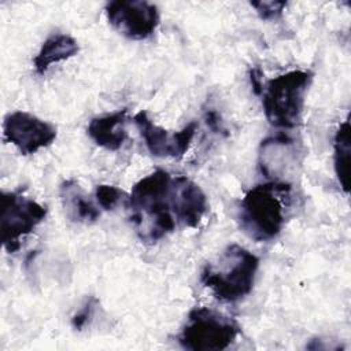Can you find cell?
<instances>
[{
	"mask_svg": "<svg viewBox=\"0 0 351 351\" xmlns=\"http://www.w3.org/2000/svg\"><path fill=\"white\" fill-rule=\"evenodd\" d=\"M240 325L210 307H195L177 336L178 344L191 351L226 350L240 335Z\"/></svg>",
	"mask_w": 351,
	"mask_h": 351,
	"instance_id": "5",
	"label": "cell"
},
{
	"mask_svg": "<svg viewBox=\"0 0 351 351\" xmlns=\"http://www.w3.org/2000/svg\"><path fill=\"white\" fill-rule=\"evenodd\" d=\"M128 108H122L111 114L92 118L86 128L88 136L96 145L108 151H118L128 138Z\"/></svg>",
	"mask_w": 351,
	"mask_h": 351,
	"instance_id": "12",
	"label": "cell"
},
{
	"mask_svg": "<svg viewBox=\"0 0 351 351\" xmlns=\"http://www.w3.org/2000/svg\"><path fill=\"white\" fill-rule=\"evenodd\" d=\"M107 21L123 37L145 40L160 23L159 8L144 0H115L104 7Z\"/></svg>",
	"mask_w": 351,
	"mask_h": 351,
	"instance_id": "7",
	"label": "cell"
},
{
	"mask_svg": "<svg viewBox=\"0 0 351 351\" xmlns=\"http://www.w3.org/2000/svg\"><path fill=\"white\" fill-rule=\"evenodd\" d=\"M251 7L255 8L261 19L276 21L281 18L284 8L287 7V3L285 1H252Z\"/></svg>",
	"mask_w": 351,
	"mask_h": 351,
	"instance_id": "18",
	"label": "cell"
},
{
	"mask_svg": "<svg viewBox=\"0 0 351 351\" xmlns=\"http://www.w3.org/2000/svg\"><path fill=\"white\" fill-rule=\"evenodd\" d=\"M173 174L156 169L140 178L125 202L129 219L144 243H155L174 232L177 221L171 208Z\"/></svg>",
	"mask_w": 351,
	"mask_h": 351,
	"instance_id": "1",
	"label": "cell"
},
{
	"mask_svg": "<svg viewBox=\"0 0 351 351\" xmlns=\"http://www.w3.org/2000/svg\"><path fill=\"white\" fill-rule=\"evenodd\" d=\"M95 197L99 204L106 211L114 210L121 202H126L128 195L118 186L108 185V184H100L95 189Z\"/></svg>",
	"mask_w": 351,
	"mask_h": 351,
	"instance_id": "16",
	"label": "cell"
},
{
	"mask_svg": "<svg viewBox=\"0 0 351 351\" xmlns=\"http://www.w3.org/2000/svg\"><path fill=\"white\" fill-rule=\"evenodd\" d=\"M56 128L30 112L14 111L5 115L3 136L22 155H32L49 147L56 138Z\"/></svg>",
	"mask_w": 351,
	"mask_h": 351,
	"instance_id": "8",
	"label": "cell"
},
{
	"mask_svg": "<svg viewBox=\"0 0 351 351\" xmlns=\"http://www.w3.org/2000/svg\"><path fill=\"white\" fill-rule=\"evenodd\" d=\"M97 306H99L97 298H95V296L86 298L85 302L82 303V306L80 307V310L71 318L73 329L82 330L86 325H89V322L92 321V318L95 315V310Z\"/></svg>",
	"mask_w": 351,
	"mask_h": 351,
	"instance_id": "17",
	"label": "cell"
},
{
	"mask_svg": "<svg viewBox=\"0 0 351 351\" xmlns=\"http://www.w3.org/2000/svg\"><path fill=\"white\" fill-rule=\"evenodd\" d=\"M250 82H251V86H252V92L256 96H261L265 84H263V74H262V70L259 67H252L250 70Z\"/></svg>",
	"mask_w": 351,
	"mask_h": 351,
	"instance_id": "20",
	"label": "cell"
},
{
	"mask_svg": "<svg viewBox=\"0 0 351 351\" xmlns=\"http://www.w3.org/2000/svg\"><path fill=\"white\" fill-rule=\"evenodd\" d=\"M0 230L7 252L14 254L21 247V240L32 233L47 217V207L27 197L22 191L1 193Z\"/></svg>",
	"mask_w": 351,
	"mask_h": 351,
	"instance_id": "6",
	"label": "cell"
},
{
	"mask_svg": "<svg viewBox=\"0 0 351 351\" xmlns=\"http://www.w3.org/2000/svg\"><path fill=\"white\" fill-rule=\"evenodd\" d=\"M59 196L67 218L78 223H93L100 217L99 207L86 196L74 178L64 180L59 186Z\"/></svg>",
	"mask_w": 351,
	"mask_h": 351,
	"instance_id": "13",
	"label": "cell"
},
{
	"mask_svg": "<svg viewBox=\"0 0 351 351\" xmlns=\"http://www.w3.org/2000/svg\"><path fill=\"white\" fill-rule=\"evenodd\" d=\"M80 47L74 37L66 33L51 34L40 47L37 55L33 59V66L37 74L43 75L48 69L58 62L67 60L77 55Z\"/></svg>",
	"mask_w": 351,
	"mask_h": 351,
	"instance_id": "14",
	"label": "cell"
},
{
	"mask_svg": "<svg viewBox=\"0 0 351 351\" xmlns=\"http://www.w3.org/2000/svg\"><path fill=\"white\" fill-rule=\"evenodd\" d=\"M204 121H206L207 126H208L214 133H222V132H225L223 125H222V121H221V117H219V114H218L214 108L206 110V112H204Z\"/></svg>",
	"mask_w": 351,
	"mask_h": 351,
	"instance_id": "19",
	"label": "cell"
},
{
	"mask_svg": "<svg viewBox=\"0 0 351 351\" xmlns=\"http://www.w3.org/2000/svg\"><path fill=\"white\" fill-rule=\"evenodd\" d=\"M313 81L308 70H291L269 80L263 85L262 107L267 122L278 129L300 125L306 95Z\"/></svg>",
	"mask_w": 351,
	"mask_h": 351,
	"instance_id": "4",
	"label": "cell"
},
{
	"mask_svg": "<svg viewBox=\"0 0 351 351\" xmlns=\"http://www.w3.org/2000/svg\"><path fill=\"white\" fill-rule=\"evenodd\" d=\"M298 163L299 148L291 136L280 133L262 140L259 147L258 167L266 178L287 182L285 178L296 170Z\"/></svg>",
	"mask_w": 351,
	"mask_h": 351,
	"instance_id": "10",
	"label": "cell"
},
{
	"mask_svg": "<svg viewBox=\"0 0 351 351\" xmlns=\"http://www.w3.org/2000/svg\"><path fill=\"white\" fill-rule=\"evenodd\" d=\"M259 258L250 250L229 244L214 262L200 271V282L223 303H236L248 296L254 288Z\"/></svg>",
	"mask_w": 351,
	"mask_h": 351,
	"instance_id": "3",
	"label": "cell"
},
{
	"mask_svg": "<svg viewBox=\"0 0 351 351\" xmlns=\"http://www.w3.org/2000/svg\"><path fill=\"white\" fill-rule=\"evenodd\" d=\"M133 122L148 152L156 158H182L188 152L199 128L196 121H191L181 130L169 133V130L152 122L145 111H138L133 117Z\"/></svg>",
	"mask_w": 351,
	"mask_h": 351,
	"instance_id": "9",
	"label": "cell"
},
{
	"mask_svg": "<svg viewBox=\"0 0 351 351\" xmlns=\"http://www.w3.org/2000/svg\"><path fill=\"white\" fill-rule=\"evenodd\" d=\"M350 122L340 123L333 138V167L341 189L347 193L350 186Z\"/></svg>",
	"mask_w": 351,
	"mask_h": 351,
	"instance_id": "15",
	"label": "cell"
},
{
	"mask_svg": "<svg viewBox=\"0 0 351 351\" xmlns=\"http://www.w3.org/2000/svg\"><path fill=\"white\" fill-rule=\"evenodd\" d=\"M171 208L177 225L195 229L207 211L206 193L189 177L173 176Z\"/></svg>",
	"mask_w": 351,
	"mask_h": 351,
	"instance_id": "11",
	"label": "cell"
},
{
	"mask_svg": "<svg viewBox=\"0 0 351 351\" xmlns=\"http://www.w3.org/2000/svg\"><path fill=\"white\" fill-rule=\"evenodd\" d=\"M289 182L256 184L241 199L237 219L243 232L255 241L276 239L287 221Z\"/></svg>",
	"mask_w": 351,
	"mask_h": 351,
	"instance_id": "2",
	"label": "cell"
}]
</instances>
